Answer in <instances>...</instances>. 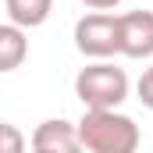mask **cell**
I'll return each instance as SVG.
<instances>
[{
    "label": "cell",
    "instance_id": "1",
    "mask_svg": "<svg viewBox=\"0 0 153 153\" xmlns=\"http://www.w3.org/2000/svg\"><path fill=\"white\" fill-rule=\"evenodd\" d=\"M78 150L89 153H135L139 150V125L117 107H85L82 121L75 125Z\"/></svg>",
    "mask_w": 153,
    "mask_h": 153
},
{
    "label": "cell",
    "instance_id": "2",
    "mask_svg": "<svg viewBox=\"0 0 153 153\" xmlns=\"http://www.w3.org/2000/svg\"><path fill=\"white\" fill-rule=\"evenodd\" d=\"M75 96L82 107H121L128 100V75L111 61H93L75 75Z\"/></svg>",
    "mask_w": 153,
    "mask_h": 153
},
{
    "label": "cell",
    "instance_id": "3",
    "mask_svg": "<svg viewBox=\"0 0 153 153\" xmlns=\"http://www.w3.org/2000/svg\"><path fill=\"white\" fill-rule=\"evenodd\" d=\"M75 46L78 53L93 57V61H107L117 53V14L107 11H93L75 22Z\"/></svg>",
    "mask_w": 153,
    "mask_h": 153
},
{
    "label": "cell",
    "instance_id": "4",
    "mask_svg": "<svg viewBox=\"0 0 153 153\" xmlns=\"http://www.w3.org/2000/svg\"><path fill=\"white\" fill-rule=\"evenodd\" d=\"M117 53L132 61L153 57V11L117 14Z\"/></svg>",
    "mask_w": 153,
    "mask_h": 153
},
{
    "label": "cell",
    "instance_id": "5",
    "mask_svg": "<svg viewBox=\"0 0 153 153\" xmlns=\"http://www.w3.org/2000/svg\"><path fill=\"white\" fill-rule=\"evenodd\" d=\"M29 146L36 153H75L78 150V132L71 121L64 117H50V121H39Z\"/></svg>",
    "mask_w": 153,
    "mask_h": 153
},
{
    "label": "cell",
    "instance_id": "6",
    "mask_svg": "<svg viewBox=\"0 0 153 153\" xmlns=\"http://www.w3.org/2000/svg\"><path fill=\"white\" fill-rule=\"evenodd\" d=\"M29 57V39H25V29L14 25V22H4L0 25V75L22 68Z\"/></svg>",
    "mask_w": 153,
    "mask_h": 153
},
{
    "label": "cell",
    "instance_id": "7",
    "mask_svg": "<svg viewBox=\"0 0 153 153\" xmlns=\"http://www.w3.org/2000/svg\"><path fill=\"white\" fill-rule=\"evenodd\" d=\"M4 7H7V18H11L14 25H22V29H39V25L50 18L53 0H4Z\"/></svg>",
    "mask_w": 153,
    "mask_h": 153
},
{
    "label": "cell",
    "instance_id": "8",
    "mask_svg": "<svg viewBox=\"0 0 153 153\" xmlns=\"http://www.w3.org/2000/svg\"><path fill=\"white\" fill-rule=\"evenodd\" d=\"M25 150V135L18 125L11 121H0V153H22Z\"/></svg>",
    "mask_w": 153,
    "mask_h": 153
},
{
    "label": "cell",
    "instance_id": "9",
    "mask_svg": "<svg viewBox=\"0 0 153 153\" xmlns=\"http://www.w3.org/2000/svg\"><path fill=\"white\" fill-rule=\"evenodd\" d=\"M135 93H139V103L153 111V64L143 71V75H139V85H135Z\"/></svg>",
    "mask_w": 153,
    "mask_h": 153
},
{
    "label": "cell",
    "instance_id": "10",
    "mask_svg": "<svg viewBox=\"0 0 153 153\" xmlns=\"http://www.w3.org/2000/svg\"><path fill=\"white\" fill-rule=\"evenodd\" d=\"M85 7H93V11H111V7H117L121 0H82Z\"/></svg>",
    "mask_w": 153,
    "mask_h": 153
}]
</instances>
